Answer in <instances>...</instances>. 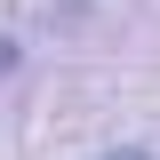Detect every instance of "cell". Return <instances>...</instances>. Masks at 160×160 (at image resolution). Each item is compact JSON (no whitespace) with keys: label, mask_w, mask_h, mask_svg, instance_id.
Listing matches in <instances>:
<instances>
[{"label":"cell","mask_w":160,"mask_h":160,"mask_svg":"<svg viewBox=\"0 0 160 160\" xmlns=\"http://www.w3.org/2000/svg\"><path fill=\"white\" fill-rule=\"evenodd\" d=\"M16 64H24V48H16V40H8V32H0V80L16 72Z\"/></svg>","instance_id":"obj_1"},{"label":"cell","mask_w":160,"mask_h":160,"mask_svg":"<svg viewBox=\"0 0 160 160\" xmlns=\"http://www.w3.org/2000/svg\"><path fill=\"white\" fill-rule=\"evenodd\" d=\"M104 160H152V152H136V144H128V152H104Z\"/></svg>","instance_id":"obj_2"}]
</instances>
